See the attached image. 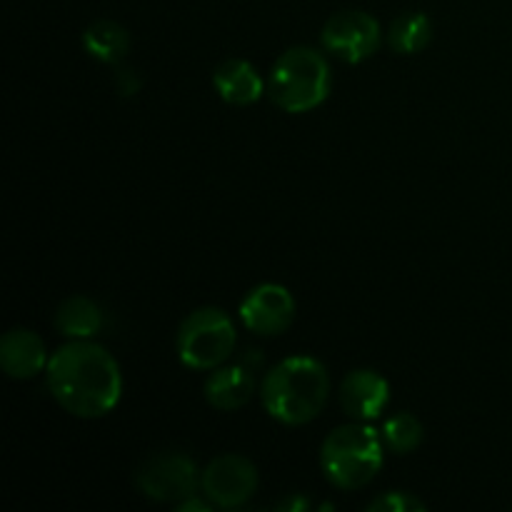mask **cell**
<instances>
[{"label": "cell", "instance_id": "ac0fdd59", "mask_svg": "<svg viewBox=\"0 0 512 512\" xmlns=\"http://www.w3.org/2000/svg\"><path fill=\"white\" fill-rule=\"evenodd\" d=\"M428 510V505L410 493H385L378 495L368 505V512H420Z\"/></svg>", "mask_w": 512, "mask_h": 512}, {"label": "cell", "instance_id": "8992f818", "mask_svg": "<svg viewBox=\"0 0 512 512\" xmlns=\"http://www.w3.org/2000/svg\"><path fill=\"white\" fill-rule=\"evenodd\" d=\"M258 468L243 455H218L205 465L200 475V490L215 508L233 510L248 503L258 493Z\"/></svg>", "mask_w": 512, "mask_h": 512}, {"label": "cell", "instance_id": "7c38bea8", "mask_svg": "<svg viewBox=\"0 0 512 512\" xmlns=\"http://www.w3.org/2000/svg\"><path fill=\"white\" fill-rule=\"evenodd\" d=\"M203 393L205 400L223 413L243 408L255 393L253 370L245 365H220V368L210 370Z\"/></svg>", "mask_w": 512, "mask_h": 512}, {"label": "cell", "instance_id": "5bb4252c", "mask_svg": "<svg viewBox=\"0 0 512 512\" xmlns=\"http://www.w3.org/2000/svg\"><path fill=\"white\" fill-rule=\"evenodd\" d=\"M55 330L70 340H90L103 328V310L85 295H70L55 310Z\"/></svg>", "mask_w": 512, "mask_h": 512}, {"label": "cell", "instance_id": "4fadbf2b", "mask_svg": "<svg viewBox=\"0 0 512 512\" xmlns=\"http://www.w3.org/2000/svg\"><path fill=\"white\" fill-rule=\"evenodd\" d=\"M213 88L225 103L245 108V105L258 103L265 90H268V85L248 60L230 58L215 68Z\"/></svg>", "mask_w": 512, "mask_h": 512}, {"label": "cell", "instance_id": "2e32d148", "mask_svg": "<svg viewBox=\"0 0 512 512\" xmlns=\"http://www.w3.org/2000/svg\"><path fill=\"white\" fill-rule=\"evenodd\" d=\"M433 40V23L425 13H403L388 30V43L400 55H418Z\"/></svg>", "mask_w": 512, "mask_h": 512}, {"label": "cell", "instance_id": "ffe728a7", "mask_svg": "<svg viewBox=\"0 0 512 512\" xmlns=\"http://www.w3.org/2000/svg\"><path fill=\"white\" fill-rule=\"evenodd\" d=\"M118 88L123 90L125 95H133L135 90L140 88V80L133 78V75H130V70H123V73L118 75Z\"/></svg>", "mask_w": 512, "mask_h": 512}, {"label": "cell", "instance_id": "30bf717a", "mask_svg": "<svg viewBox=\"0 0 512 512\" xmlns=\"http://www.w3.org/2000/svg\"><path fill=\"white\" fill-rule=\"evenodd\" d=\"M390 403V385L375 370H350L340 383V405L345 415L360 423L380 418Z\"/></svg>", "mask_w": 512, "mask_h": 512}, {"label": "cell", "instance_id": "6da1fadb", "mask_svg": "<svg viewBox=\"0 0 512 512\" xmlns=\"http://www.w3.org/2000/svg\"><path fill=\"white\" fill-rule=\"evenodd\" d=\"M45 383L65 413L75 418H103L123 398L120 365L103 345L70 340L48 360Z\"/></svg>", "mask_w": 512, "mask_h": 512}, {"label": "cell", "instance_id": "3957f363", "mask_svg": "<svg viewBox=\"0 0 512 512\" xmlns=\"http://www.w3.org/2000/svg\"><path fill=\"white\" fill-rule=\"evenodd\" d=\"M385 443L380 430L368 423L340 425L320 448V468L328 483L338 490H360L373 483L383 468Z\"/></svg>", "mask_w": 512, "mask_h": 512}, {"label": "cell", "instance_id": "277c9868", "mask_svg": "<svg viewBox=\"0 0 512 512\" xmlns=\"http://www.w3.org/2000/svg\"><path fill=\"white\" fill-rule=\"evenodd\" d=\"M333 90V73L320 50L310 45L288 48L268 78V95L285 113H310L328 100Z\"/></svg>", "mask_w": 512, "mask_h": 512}, {"label": "cell", "instance_id": "7a4b0ae2", "mask_svg": "<svg viewBox=\"0 0 512 512\" xmlns=\"http://www.w3.org/2000/svg\"><path fill=\"white\" fill-rule=\"evenodd\" d=\"M330 395L328 370L310 355L280 360L260 383L265 413L283 425H308L323 413Z\"/></svg>", "mask_w": 512, "mask_h": 512}, {"label": "cell", "instance_id": "8fae6325", "mask_svg": "<svg viewBox=\"0 0 512 512\" xmlns=\"http://www.w3.org/2000/svg\"><path fill=\"white\" fill-rule=\"evenodd\" d=\"M48 353L40 335L28 328H13L0 338V368L13 380H30L48 368Z\"/></svg>", "mask_w": 512, "mask_h": 512}, {"label": "cell", "instance_id": "e0dca14e", "mask_svg": "<svg viewBox=\"0 0 512 512\" xmlns=\"http://www.w3.org/2000/svg\"><path fill=\"white\" fill-rule=\"evenodd\" d=\"M385 448L398 455H408L423 443V423L413 413H398L388 418L380 428Z\"/></svg>", "mask_w": 512, "mask_h": 512}, {"label": "cell", "instance_id": "5b68a950", "mask_svg": "<svg viewBox=\"0 0 512 512\" xmlns=\"http://www.w3.org/2000/svg\"><path fill=\"white\" fill-rule=\"evenodd\" d=\"M238 330L230 315L220 308H198L180 323L178 358L190 370H215L233 355Z\"/></svg>", "mask_w": 512, "mask_h": 512}, {"label": "cell", "instance_id": "9a60e30c", "mask_svg": "<svg viewBox=\"0 0 512 512\" xmlns=\"http://www.w3.org/2000/svg\"><path fill=\"white\" fill-rule=\"evenodd\" d=\"M83 48L98 63H120L130 50V33L115 20H95L85 28Z\"/></svg>", "mask_w": 512, "mask_h": 512}, {"label": "cell", "instance_id": "ba28073f", "mask_svg": "<svg viewBox=\"0 0 512 512\" xmlns=\"http://www.w3.org/2000/svg\"><path fill=\"white\" fill-rule=\"evenodd\" d=\"M138 490L155 503H175L195 495L200 473L183 453H160L138 470Z\"/></svg>", "mask_w": 512, "mask_h": 512}, {"label": "cell", "instance_id": "44dd1931", "mask_svg": "<svg viewBox=\"0 0 512 512\" xmlns=\"http://www.w3.org/2000/svg\"><path fill=\"white\" fill-rule=\"evenodd\" d=\"M278 508H280V510H310V503H308V500L298 498V495H293V498H290V500H285V503H280Z\"/></svg>", "mask_w": 512, "mask_h": 512}, {"label": "cell", "instance_id": "9c48e42d", "mask_svg": "<svg viewBox=\"0 0 512 512\" xmlns=\"http://www.w3.org/2000/svg\"><path fill=\"white\" fill-rule=\"evenodd\" d=\"M240 320L255 335H283L295 320V298L285 285H255L240 303Z\"/></svg>", "mask_w": 512, "mask_h": 512}, {"label": "cell", "instance_id": "d6986e66", "mask_svg": "<svg viewBox=\"0 0 512 512\" xmlns=\"http://www.w3.org/2000/svg\"><path fill=\"white\" fill-rule=\"evenodd\" d=\"M213 508H215V505L210 503L208 498L200 500L198 495H190V498L180 500V503L175 505V510H178V512H190V510H193V512H210Z\"/></svg>", "mask_w": 512, "mask_h": 512}, {"label": "cell", "instance_id": "52a82bcc", "mask_svg": "<svg viewBox=\"0 0 512 512\" xmlns=\"http://www.w3.org/2000/svg\"><path fill=\"white\" fill-rule=\"evenodd\" d=\"M320 43L343 63H365L380 48V23L365 10H343L323 25Z\"/></svg>", "mask_w": 512, "mask_h": 512}]
</instances>
